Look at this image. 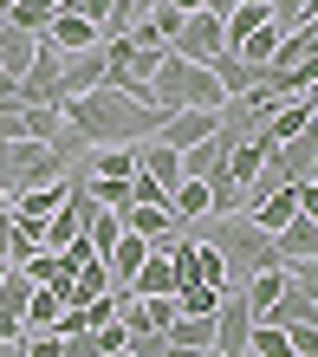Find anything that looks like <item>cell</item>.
Here are the masks:
<instances>
[{
  "label": "cell",
  "mask_w": 318,
  "mask_h": 357,
  "mask_svg": "<svg viewBox=\"0 0 318 357\" xmlns=\"http://www.w3.org/2000/svg\"><path fill=\"white\" fill-rule=\"evenodd\" d=\"M0 338H26V319H20L13 305H0Z\"/></svg>",
  "instance_id": "28"
},
{
  "label": "cell",
  "mask_w": 318,
  "mask_h": 357,
  "mask_svg": "<svg viewBox=\"0 0 318 357\" xmlns=\"http://www.w3.org/2000/svg\"><path fill=\"white\" fill-rule=\"evenodd\" d=\"M13 247V208H0V254Z\"/></svg>",
  "instance_id": "29"
},
{
  "label": "cell",
  "mask_w": 318,
  "mask_h": 357,
  "mask_svg": "<svg viewBox=\"0 0 318 357\" xmlns=\"http://www.w3.org/2000/svg\"><path fill=\"white\" fill-rule=\"evenodd\" d=\"M150 247H156V241H143V234H130V227H123V234H117V247H111V292H130V280H137V266L150 260Z\"/></svg>",
  "instance_id": "15"
},
{
  "label": "cell",
  "mask_w": 318,
  "mask_h": 357,
  "mask_svg": "<svg viewBox=\"0 0 318 357\" xmlns=\"http://www.w3.org/2000/svg\"><path fill=\"white\" fill-rule=\"evenodd\" d=\"M253 357H299V351H292V338H286V325H253V344H247Z\"/></svg>",
  "instance_id": "23"
},
{
  "label": "cell",
  "mask_w": 318,
  "mask_h": 357,
  "mask_svg": "<svg viewBox=\"0 0 318 357\" xmlns=\"http://www.w3.org/2000/svg\"><path fill=\"white\" fill-rule=\"evenodd\" d=\"M253 305H247V292L241 286H227L221 292V312H215V357H241L253 344Z\"/></svg>",
  "instance_id": "4"
},
{
  "label": "cell",
  "mask_w": 318,
  "mask_h": 357,
  "mask_svg": "<svg viewBox=\"0 0 318 357\" xmlns=\"http://www.w3.org/2000/svg\"><path fill=\"white\" fill-rule=\"evenodd\" d=\"M234 7H241V0H208V13H221V20L234 13Z\"/></svg>",
  "instance_id": "30"
},
{
  "label": "cell",
  "mask_w": 318,
  "mask_h": 357,
  "mask_svg": "<svg viewBox=\"0 0 318 357\" xmlns=\"http://www.w3.org/2000/svg\"><path fill=\"white\" fill-rule=\"evenodd\" d=\"M221 130V111H202V104H182V111H169L156 123V143H169V150H195L202 137Z\"/></svg>",
  "instance_id": "7"
},
{
  "label": "cell",
  "mask_w": 318,
  "mask_h": 357,
  "mask_svg": "<svg viewBox=\"0 0 318 357\" xmlns=\"http://www.w3.org/2000/svg\"><path fill=\"white\" fill-rule=\"evenodd\" d=\"M150 91H156V111H182V104L227 111V85L215 78V66H195V59H182V52H162Z\"/></svg>",
  "instance_id": "3"
},
{
  "label": "cell",
  "mask_w": 318,
  "mask_h": 357,
  "mask_svg": "<svg viewBox=\"0 0 318 357\" xmlns=\"http://www.w3.org/2000/svg\"><path fill=\"white\" fill-rule=\"evenodd\" d=\"M208 357H215V351H208Z\"/></svg>",
  "instance_id": "36"
},
{
  "label": "cell",
  "mask_w": 318,
  "mask_h": 357,
  "mask_svg": "<svg viewBox=\"0 0 318 357\" xmlns=\"http://www.w3.org/2000/svg\"><path fill=\"white\" fill-rule=\"evenodd\" d=\"M273 20L280 26H299V20H312V0H273Z\"/></svg>",
  "instance_id": "27"
},
{
  "label": "cell",
  "mask_w": 318,
  "mask_h": 357,
  "mask_svg": "<svg viewBox=\"0 0 318 357\" xmlns=\"http://www.w3.org/2000/svg\"><path fill=\"white\" fill-rule=\"evenodd\" d=\"M39 39H52L59 52H91V46H104V26H98V20H84V13H72V7H59Z\"/></svg>",
  "instance_id": "11"
},
{
  "label": "cell",
  "mask_w": 318,
  "mask_h": 357,
  "mask_svg": "<svg viewBox=\"0 0 318 357\" xmlns=\"http://www.w3.org/2000/svg\"><path fill=\"white\" fill-rule=\"evenodd\" d=\"M66 117H72V130H84V143H91V150L143 143V137H156V123H162V111H150V104L111 91V85L84 91V98H66Z\"/></svg>",
  "instance_id": "1"
},
{
  "label": "cell",
  "mask_w": 318,
  "mask_h": 357,
  "mask_svg": "<svg viewBox=\"0 0 318 357\" xmlns=\"http://www.w3.org/2000/svg\"><path fill=\"white\" fill-rule=\"evenodd\" d=\"M33 52H39V33H26L20 20H0V72H7V78H26Z\"/></svg>",
  "instance_id": "14"
},
{
  "label": "cell",
  "mask_w": 318,
  "mask_h": 357,
  "mask_svg": "<svg viewBox=\"0 0 318 357\" xmlns=\"http://www.w3.org/2000/svg\"><path fill=\"white\" fill-rule=\"evenodd\" d=\"M72 13H84V20H98L104 26V39H111V0H66Z\"/></svg>",
  "instance_id": "26"
},
{
  "label": "cell",
  "mask_w": 318,
  "mask_h": 357,
  "mask_svg": "<svg viewBox=\"0 0 318 357\" xmlns=\"http://www.w3.org/2000/svg\"><path fill=\"white\" fill-rule=\"evenodd\" d=\"M169 344H182V351H215V319H195V312H176V319H169V331H162Z\"/></svg>",
  "instance_id": "19"
},
{
  "label": "cell",
  "mask_w": 318,
  "mask_h": 357,
  "mask_svg": "<svg viewBox=\"0 0 318 357\" xmlns=\"http://www.w3.org/2000/svg\"><path fill=\"white\" fill-rule=\"evenodd\" d=\"M169 52H182V59H195V66H215V59L227 52V26H221V13H188L182 20V33L169 39Z\"/></svg>",
  "instance_id": "5"
},
{
  "label": "cell",
  "mask_w": 318,
  "mask_h": 357,
  "mask_svg": "<svg viewBox=\"0 0 318 357\" xmlns=\"http://www.w3.org/2000/svg\"><path fill=\"white\" fill-rule=\"evenodd\" d=\"M59 312H66V299H59L52 286H33V299H26V331H52Z\"/></svg>",
  "instance_id": "22"
},
{
  "label": "cell",
  "mask_w": 318,
  "mask_h": 357,
  "mask_svg": "<svg viewBox=\"0 0 318 357\" xmlns=\"http://www.w3.org/2000/svg\"><path fill=\"white\" fill-rule=\"evenodd\" d=\"M169 208H176V221H182V227H195L202 215H215V195H208V182L182 176L176 188H169Z\"/></svg>",
  "instance_id": "18"
},
{
  "label": "cell",
  "mask_w": 318,
  "mask_h": 357,
  "mask_svg": "<svg viewBox=\"0 0 318 357\" xmlns=\"http://www.w3.org/2000/svg\"><path fill=\"white\" fill-rule=\"evenodd\" d=\"M104 72H111L104 46H91V52H66V85H59V104H66V98H84V91H98V85H104Z\"/></svg>",
  "instance_id": "13"
},
{
  "label": "cell",
  "mask_w": 318,
  "mask_h": 357,
  "mask_svg": "<svg viewBox=\"0 0 318 357\" xmlns=\"http://www.w3.org/2000/svg\"><path fill=\"white\" fill-rule=\"evenodd\" d=\"M7 273H13V260H7V254H0V286H7Z\"/></svg>",
  "instance_id": "33"
},
{
  "label": "cell",
  "mask_w": 318,
  "mask_h": 357,
  "mask_svg": "<svg viewBox=\"0 0 318 357\" xmlns=\"http://www.w3.org/2000/svg\"><path fill=\"white\" fill-rule=\"evenodd\" d=\"M312 13H318V0H312Z\"/></svg>",
  "instance_id": "35"
},
{
  "label": "cell",
  "mask_w": 318,
  "mask_h": 357,
  "mask_svg": "<svg viewBox=\"0 0 318 357\" xmlns=\"http://www.w3.org/2000/svg\"><path fill=\"white\" fill-rule=\"evenodd\" d=\"M59 85H66V52L52 39H39L26 78H20V104H59Z\"/></svg>",
  "instance_id": "6"
},
{
  "label": "cell",
  "mask_w": 318,
  "mask_h": 357,
  "mask_svg": "<svg viewBox=\"0 0 318 357\" xmlns=\"http://www.w3.org/2000/svg\"><path fill=\"white\" fill-rule=\"evenodd\" d=\"M7 202H13V195H7V188H0V208H7Z\"/></svg>",
  "instance_id": "34"
},
{
  "label": "cell",
  "mask_w": 318,
  "mask_h": 357,
  "mask_svg": "<svg viewBox=\"0 0 318 357\" xmlns=\"http://www.w3.org/2000/svg\"><path fill=\"white\" fill-rule=\"evenodd\" d=\"M59 7H66V0H13V7H7V20H20L26 33H46V20H52Z\"/></svg>",
  "instance_id": "24"
},
{
  "label": "cell",
  "mask_w": 318,
  "mask_h": 357,
  "mask_svg": "<svg viewBox=\"0 0 318 357\" xmlns=\"http://www.w3.org/2000/svg\"><path fill=\"white\" fill-rule=\"evenodd\" d=\"M188 234H202L227 260V286H241L247 273H260V266H286L280 247H273V234H260L247 215H202V227H188Z\"/></svg>",
  "instance_id": "2"
},
{
  "label": "cell",
  "mask_w": 318,
  "mask_h": 357,
  "mask_svg": "<svg viewBox=\"0 0 318 357\" xmlns=\"http://www.w3.org/2000/svg\"><path fill=\"white\" fill-rule=\"evenodd\" d=\"M66 195H72V176H66V182H46V188H20L7 208H13V221H20V227H46L59 208H66Z\"/></svg>",
  "instance_id": "9"
},
{
  "label": "cell",
  "mask_w": 318,
  "mask_h": 357,
  "mask_svg": "<svg viewBox=\"0 0 318 357\" xmlns=\"http://www.w3.org/2000/svg\"><path fill=\"white\" fill-rule=\"evenodd\" d=\"M280 39H286V26H280V20H266V26H260V33H247V39H241L234 52L247 59V66H273V52H280Z\"/></svg>",
  "instance_id": "21"
},
{
  "label": "cell",
  "mask_w": 318,
  "mask_h": 357,
  "mask_svg": "<svg viewBox=\"0 0 318 357\" xmlns=\"http://www.w3.org/2000/svg\"><path fill=\"white\" fill-rule=\"evenodd\" d=\"M137 299H156V292H176V254H169V241L150 247V260L137 266V280H130Z\"/></svg>",
  "instance_id": "16"
},
{
  "label": "cell",
  "mask_w": 318,
  "mask_h": 357,
  "mask_svg": "<svg viewBox=\"0 0 318 357\" xmlns=\"http://www.w3.org/2000/svg\"><path fill=\"white\" fill-rule=\"evenodd\" d=\"M273 247H280L286 266H292V260H318V221H312V215H292L280 234H273Z\"/></svg>",
  "instance_id": "17"
},
{
  "label": "cell",
  "mask_w": 318,
  "mask_h": 357,
  "mask_svg": "<svg viewBox=\"0 0 318 357\" xmlns=\"http://www.w3.org/2000/svg\"><path fill=\"white\" fill-rule=\"evenodd\" d=\"M312 123H318V111H312L305 98H280V104H273V111H266V123H260V137L273 143V150H280V143H292L299 130H312Z\"/></svg>",
  "instance_id": "12"
},
{
  "label": "cell",
  "mask_w": 318,
  "mask_h": 357,
  "mask_svg": "<svg viewBox=\"0 0 318 357\" xmlns=\"http://www.w3.org/2000/svg\"><path fill=\"white\" fill-rule=\"evenodd\" d=\"M123 227H130V234H143V241H176L182 234V221H176V208H169V195H156V202H130L123 208Z\"/></svg>",
  "instance_id": "10"
},
{
  "label": "cell",
  "mask_w": 318,
  "mask_h": 357,
  "mask_svg": "<svg viewBox=\"0 0 318 357\" xmlns=\"http://www.w3.org/2000/svg\"><path fill=\"white\" fill-rule=\"evenodd\" d=\"M169 7H182V13H202V7H208V0H169Z\"/></svg>",
  "instance_id": "32"
},
{
  "label": "cell",
  "mask_w": 318,
  "mask_h": 357,
  "mask_svg": "<svg viewBox=\"0 0 318 357\" xmlns=\"http://www.w3.org/2000/svg\"><path fill=\"white\" fill-rule=\"evenodd\" d=\"M0 357H26V351H20V338H0Z\"/></svg>",
  "instance_id": "31"
},
{
  "label": "cell",
  "mask_w": 318,
  "mask_h": 357,
  "mask_svg": "<svg viewBox=\"0 0 318 357\" xmlns=\"http://www.w3.org/2000/svg\"><path fill=\"white\" fill-rule=\"evenodd\" d=\"M150 7H156V0H111V33H130Z\"/></svg>",
  "instance_id": "25"
},
{
  "label": "cell",
  "mask_w": 318,
  "mask_h": 357,
  "mask_svg": "<svg viewBox=\"0 0 318 357\" xmlns=\"http://www.w3.org/2000/svg\"><path fill=\"white\" fill-rule=\"evenodd\" d=\"M292 215H299V182H280V188H266V195H247V221L260 227V234H280Z\"/></svg>",
  "instance_id": "8"
},
{
  "label": "cell",
  "mask_w": 318,
  "mask_h": 357,
  "mask_svg": "<svg viewBox=\"0 0 318 357\" xmlns=\"http://www.w3.org/2000/svg\"><path fill=\"white\" fill-rule=\"evenodd\" d=\"M260 72H266V66H247L241 52H221V59H215V78L227 85V98H241V91H260Z\"/></svg>",
  "instance_id": "20"
}]
</instances>
